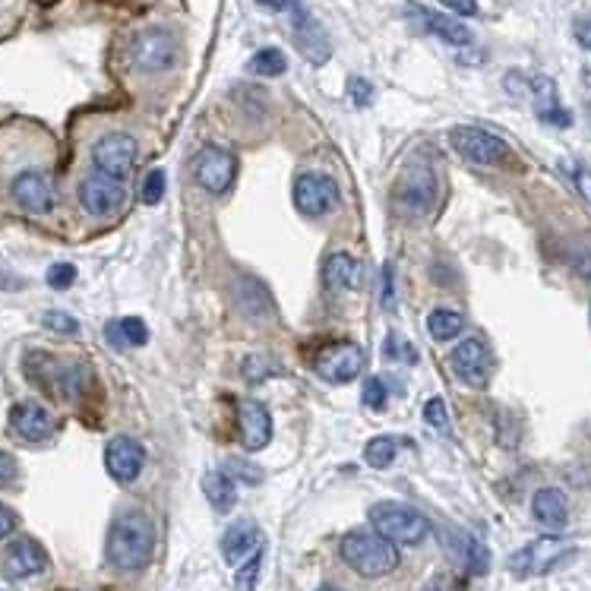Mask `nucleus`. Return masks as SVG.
<instances>
[{"instance_id":"nucleus-19","label":"nucleus","mask_w":591,"mask_h":591,"mask_svg":"<svg viewBox=\"0 0 591 591\" xmlns=\"http://www.w3.org/2000/svg\"><path fill=\"white\" fill-rule=\"evenodd\" d=\"M238 427L247 452H260L272 440V418L256 399H244L238 405Z\"/></svg>"},{"instance_id":"nucleus-37","label":"nucleus","mask_w":591,"mask_h":591,"mask_svg":"<svg viewBox=\"0 0 591 591\" xmlns=\"http://www.w3.org/2000/svg\"><path fill=\"white\" fill-rule=\"evenodd\" d=\"M364 405L367 408H383L386 405V383L380 377H370L364 386Z\"/></svg>"},{"instance_id":"nucleus-3","label":"nucleus","mask_w":591,"mask_h":591,"mask_svg":"<svg viewBox=\"0 0 591 591\" xmlns=\"http://www.w3.org/2000/svg\"><path fill=\"white\" fill-rule=\"evenodd\" d=\"M370 525L380 538L396 547H418L430 535V522L405 503H373Z\"/></svg>"},{"instance_id":"nucleus-31","label":"nucleus","mask_w":591,"mask_h":591,"mask_svg":"<svg viewBox=\"0 0 591 591\" xmlns=\"http://www.w3.org/2000/svg\"><path fill=\"white\" fill-rule=\"evenodd\" d=\"M165 171L162 168H152L146 177H143V203H149V206H155L165 196Z\"/></svg>"},{"instance_id":"nucleus-12","label":"nucleus","mask_w":591,"mask_h":591,"mask_svg":"<svg viewBox=\"0 0 591 591\" xmlns=\"http://www.w3.org/2000/svg\"><path fill=\"white\" fill-rule=\"evenodd\" d=\"M124 193V181H114V177L95 171L80 184V206L92 219H108L124 206Z\"/></svg>"},{"instance_id":"nucleus-35","label":"nucleus","mask_w":591,"mask_h":591,"mask_svg":"<svg viewBox=\"0 0 591 591\" xmlns=\"http://www.w3.org/2000/svg\"><path fill=\"white\" fill-rule=\"evenodd\" d=\"M73 282H76V269H73L70 263H57V266L48 269V285H51V288L64 291V288H70Z\"/></svg>"},{"instance_id":"nucleus-18","label":"nucleus","mask_w":591,"mask_h":591,"mask_svg":"<svg viewBox=\"0 0 591 591\" xmlns=\"http://www.w3.org/2000/svg\"><path fill=\"white\" fill-rule=\"evenodd\" d=\"M10 427H13L23 440H29V443H42V440L51 437L57 424H54L51 411H48L45 405H38V402H19V405H13V411H10Z\"/></svg>"},{"instance_id":"nucleus-33","label":"nucleus","mask_w":591,"mask_h":591,"mask_svg":"<svg viewBox=\"0 0 591 591\" xmlns=\"http://www.w3.org/2000/svg\"><path fill=\"white\" fill-rule=\"evenodd\" d=\"M260 563H263V554H260V550H256L253 557H247V563L241 566V573H238V591H253L256 573H260Z\"/></svg>"},{"instance_id":"nucleus-40","label":"nucleus","mask_w":591,"mask_h":591,"mask_svg":"<svg viewBox=\"0 0 591 591\" xmlns=\"http://www.w3.org/2000/svg\"><path fill=\"white\" fill-rule=\"evenodd\" d=\"M443 7L456 16H478V0H443Z\"/></svg>"},{"instance_id":"nucleus-30","label":"nucleus","mask_w":591,"mask_h":591,"mask_svg":"<svg viewBox=\"0 0 591 591\" xmlns=\"http://www.w3.org/2000/svg\"><path fill=\"white\" fill-rule=\"evenodd\" d=\"M396 452H399V440L396 437H373L367 446H364V462L370 468H389L392 459H396Z\"/></svg>"},{"instance_id":"nucleus-32","label":"nucleus","mask_w":591,"mask_h":591,"mask_svg":"<svg viewBox=\"0 0 591 591\" xmlns=\"http://www.w3.org/2000/svg\"><path fill=\"white\" fill-rule=\"evenodd\" d=\"M566 171H569V177H573L576 190L582 193V200L591 206V168L582 162H573V165H566Z\"/></svg>"},{"instance_id":"nucleus-13","label":"nucleus","mask_w":591,"mask_h":591,"mask_svg":"<svg viewBox=\"0 0 591 591\" xmlns=\"http://www.w3.org/2000/svg\"><path fill=\"white\" fill-rule=\"evenodd\" d=\"M317 373L329 383H351L364 370V351L354 342H336L317 354Z\"/></svg>"},{"instance_id":"nucleus-29","label":"nucleus","mask_w":591,"mask_h":591,"mask_svg":"<svg viewBox=\"0 0 591 591\" xmlns=\"http://www.w3.org/2000/svg\"><path fill=\"white\" fill-rule=\"evenodd\" d=\"M247 70L253 76H282L288 70V61H285V54L279 48H263V51H256L250 57Z\"/></svg>"},{"instance_id":"nucleus-36","label":"nucleus","mask_w":591,"mask_h":591,"mask_svg":"<svg viewBox=\"0 0 591 591\" xmlns=\"http://www.w3.org/2000/svg\"><path fill=\"white\" fill-rule=\"evenodd\" d=\"M424 418L430 421V427L446 430V427H449V411H446V402H443V399H430V402L424 405Z\"/></svg>"},{"instance_id":"nucleus-28","label":"nucleus","mask_w":591,"mask_h":591,"mask_svg":"<svg viewBox=\"0 0 591 591\" xmlns=\"http://www.w3.org/2000/svg\"><path fill=\"white\" fill-rule=\"evenodd\" d=\"M465 329V320H462V313L456 310H446V307H437L427 317V332L437 342H449V339H456L459 332Z\"/></svg>"},{"instance_id":"nucleus-45","label":"nucleus","mask_w":591,"mask_h":591,"mask_svg":"<svg viewBox=\"0 0 591 591\" xmlns=\"http://www.w3.org/2000/svg\"><path fill=\"white\" fill-rule=\"evenodd\" d=\"M256 4L266 7V10H272V13H279V10L291 7V0H256Z\"/></svg>"},{"instance_id":"nucleus-39","label":"nucleus","mask_w":591,"mask_h":591,"mask_svg":"<svg viewBox=\"0 0 591 591\" xmlns=\"http://www.w3.org/2000/svg\"><path fill=\"white\" fill-rule=\"evenodd\" d=\"M13 478H16V462H13L10 452L0 449V490H4Z\"/></svg>"},{"instance_id":"nucleus-11","label":"nucleus","mask_w":591,"mask_h":591,"mask_svg":"<svg viewBox=\"0 0 591 591\" xmlns=\"http://www.w3.org/2000/svg\"><path fill=\"white\" fill-rule=\"evenodd\" d=\"M449 367L465 386H484L490 380V370H494V358H490V351L481 339L471 336L452 348Z\"/></svg>"},{"instance_id":"nucleus-25","label":"nucleus","mask_w":591,"mask_h":591,"mask_svg":"<svg viewBox=\"0 0 591 591\" xmlns=\"http://www.w3.org/2000/svg\"><path fill=\"white\" fill-rule=\"evenodd\" d=\"M531 98H535V108H538V117L544 124H557V127H569L573 124V117H569V111L560 105L557 98V86L547 80V76H538V80H531Z\"/></svg>"},{"instance_id":"nucleus-21","label":"nucleus","mask_w":591,"mask_h":591,"mask_svg":"<svg viewBox=\"0 0 591 591\" xmlns=\"http://www.w3.org/2000/svg\"><path fill=\"white\" fill-rule=\"evenodd\" d=\"M531 516L538 519L547 531H563L569 522V503L566 494L557 487H541L535 497H531Z\"/></svg>"},{"instance_id":"nucleus-46","label":"nucleus","mask_w":591,"mask_h":591,"mask_svg":"<svg viewBox=\"0 0 591 591\" xmlns=\"http://www.w3.org/2000/svg\"><path fill=\"white\" fill-rule=\"evenodd\" d=\"M320 591H339V588H332V585H323Z\"/></svg>"},{"instance_id":"nucleus-2","label":"nucleus","mask_w":591,"mask_h":591,"mask_svg":"<svg viewBox=\"0 0 591 591\" xmlns=\"http://www.w3.org/2000/svg\"><path fill=\"white\" fill-rule=\"evenodd\" d=\"M342 560L364 579H380L389 576L399 566V550L380 538L377 531H348L339 547Z\"/></svg>"},{"instance_id":"nucleus-17","label":"nucleus","mask_w":591,"mask_h":591,"mask_svg":"<svg viewBox=\"0 0 591 591\" xmlns=\"http://www.w3.org/2000/svg\"><path fill=\"white\" fill-rule=\"evenodd\" d=\"M13 200L32 215H45L54 209V187L42 171H23L10 187Z\"/></svg>"},{"instance_id":"nucleus-20","label":"nucleus","mask_w":591,"mask_h":591,"mask_svg":"<svg viewBox=\"0 0 591 591\" xmlns=\"http://www.w3.org/2000/svg\"><path fill=\"white\" fill-rule=\"evenodd\" d=\"M411 13H415L418 23H421L430 35H437L440 42L456 45V48L471 45V29H468L465 23H459L456 16H446V13H437V10H430V7H418V4H411Z\"/></svg>"},{"instance_id":"nucleus-4","label":"nucleus","mask_w":591,"mask_h":591,"mask_svg":"<svg viewBox=\"0 0 591 591\" xmlns=\"http://www.w3.org/2000/svg\"><path fill=\"white\" fill-rule=\"evenodd\" d=\"M392 200H396V209L408 215V219L427 215L433 200H437V174H433V168L427 162L408 165L396 187H392Z\"/></svg>"},{"instance_id":"nucleus-14","label":"nucleus","mask_w":591,"mask_h":591,"mask_svg":"<svg viewBox=\"0 0 591 591\" xmlns=\"http://www.w3.org/2000/svg\"><path fill=\"white\" fill-rule=\"evenodd\" d=\"M291 32H294V45H298V51L307 57L310 64L320 67V64L329 61L332 45H329L323 26L301 4H294V0H291Z\"/></svg>"},{"instance_id":"nucleus-22","label":"nucleus","mask_w":591,"mask_h":591,"mask_svg":"<svg viewBox=\"0 0 591 591\" xmlns=\"http://www.w3.org/2000/svg\"><path fill=\"white\" fill-rule=\"evenodd\" d=\"M45 566H48L45 550L38 547L32 538L16 541V544L7 550V557H4V569H7L10 579H29V576H38Z\"/></svg>"},{"instance_id":"nucleus-43","label":"nucleus","mask_w":591,"mask_h":591,"mask_svg":"<svg viewBox=\"0 0 591 591\" xmlns=\"http://www.w3.org/2000/svg\"><path fill=\"white\" fill-rule=\"evenodd\" d=\"M16 528V516H13V509L7 506H0V541H4L10 531Z\"/></svg>"},{"instance_id":"nucleus-26","label":"nucleus","mask_w":591,"mask_h":591,"mask_svg":"<svg viewBox=\"0 0 591 591\" xmlns=\"http://www.w3.org/2000/svg\"><path fill=\"white\" fill-rule=\"evenodd\" d=\"M105 339L114 348H136L149 339V329L140 317H124V320H111L105 326Z\"/></svg>"},{"instance_id":"nucleus-16","label":"nucleus","mask_w":591,"mask_h":591,"mask_svg":"<svg viewBox=\"0 0 591 591\" xmlns=\"http://www.w3.org/2000/svg\"><path fill=\"white\" fill-rule=\"evenodd\" d=\"M440 541L449 550V557L456 560L462 569H468L471 576H484L487 573V566H490L487 547L475 535H468V531H462V528H443Z\"/></svg>"},{"instance_id":"nucleus-9","label":"nucleus","mask_w":591,"mask_h":591,"mask_svg":"<svg viewBox=\"0 0 591 591\" xmlns=\"http://www.w3.org/2000/svg\"><path fill=\"white\" fill-rule=\"evenodd\" d=\"M193 174H196V184H200L206 193L219 196L234 184L238 159H234V155L222 146H203L193 159Z\"/></svg>"},{"instance_id":"nucleus-42","label":"nucleus","mask_w":591,"mask_h":591,"mask_svg":"<svg viewBox=\"0 0 591 591\" xmlns=\"http://www.w3.org/2000/svg\"><path fill=\"white\" fill-rule=\"evenodd\" d=\"M573 32H576V42H579L582 48H588V51H591V16H585V19H576Z\"/></svg>"},{"instance_id":"nucleus-44","label":"nucleus","mask_w":591,"mask_h":591,"mask_svg":"<svg viewBox=\"0 0 591 591\" xmlns=\"http://www.w3.org/2000/svg\"><path fill=\"white\" fill-rule=\"evenodd\" d=\"M19 285H23V282L13 279L7 269H0V291H10V288H19Z\"/></svg>"},{"instance_id":"nucleus-8","label":"nucleus","mask_w":591,"mask_h":591,"mask_svg":"<svg viewBox=\"0 0 591 591\" xmlns=\"http://www.w3.org/2000/svg\"><path fill=\"white\" fill-rule=\"evenodd\" d=\"M569 554H573V544H566L560 538H538L525 544L522 550L509 557V569L516 576H544L550 573L554 566H560Z\"/></svg>"},{"instance_id":"nucleus-7","label":"nucleus","mask_w":591,"mask_h":591,"mask_svg":"<svg viewBox=\"0 0 591 591\" xmlns=\"http://www.w3.org/2000/svg\"><path fill=\"white\" fill-rule=\"evenodd\" d=\"M294 206L307 219H320V215L332 212L339 206V184L329 174L320 171H304L294 181Z\"/></svg>"},{"instance_id":"nucleus-5","label":"nucleus","mask_w":591,"mask_h":591,"mask_svg":"<svg viewBox=\"0 0 591 591\" xmlns=\"http://www.w3.org/2000/svg\"><path fill=\"white\" fill-rule=\"evenodd\" d=\"M449 143L471 165H500L509 159V146L500 140V136H494L490 130H481V127H452Z\"/></svg>"},{"instance_id":"nucleus-6","label":"nucleus","mask_w":591,"mask_h":591,"mask_svg":"<svg viewBox=\"0 0 591 591\" xmlns=\"http://www.w3.org/2000/svg\"><path fill=\"white\" fill-rule=\"evenodd\" d=\"M130 61L143 73H162L177 61V38L168 29H143L130 42Z\"/></svg>"},{"instance_id":"nucleus-41","label":"nucleus","mask_w":591,"mask_h":591,"mask_svg":"<svg viewBox=\"0 0 591 591\" xmlns=\"http://www.w3.org/2000/svg\"><path fill=\"white\" fill-rule=\"evenodd\" d=\"M424 591H465L459 579H452V576H437L433 582H427Z\"/></svg>"},{"instance_id":"nucleus-1","label":"nucleus","mask_w":591,"mask_h":591,"mask_svg":"<svg viewBox=\"0 0 591 591\" xmlns=\"http://www.w3.org/2000/svg\"><path fill=\"white\" fill-rule=\"evenodd\" d=\"M152 547H155V528L143 512H124V516L111 525L108 560L111 566L124 569V573L143 569L152 557Z\"/></svg>"},{"instance_id":"nucleus-34","label":"nucleus","mask_w":591,"mask_h":591,"mask_svg":"<svg viewBox=\"0 0 591 591\" xmlns=\"http://www.w3.org/2000/svg\"><path fill=\"white\" fill-rule=\"evenodd\" d=\"M45 326L54 332H64V336H76V332H80V323H76L70 313H61V310H51L45 317Z\"/></svg>"},{"instance_id":"nucleus-24","label":"nucleus","mask_w":591,"mask_h":591,"mask_svg":"<svg viewBox=\"0 0 591 591\" xmlns=\"http://www.w3.org/2000/svg\"><path fill=\"white\" fill-rule=\"evenodd\" d=\"M260 550V528H256L250 519L234 522L225 538H222V557L228 563H244L247 557H253Z\"/></svg>"},{"instance_id":"nucleus-27","label":"nucleus","mask_w":591,"mask_h":591,"mask_svg":"<svg viewBox=\"0 0 591 591\" xmlns=\"http://www.w3.org/2000/svg\"><path fill=\"white\" fill-rule=\"evenodd\" d=\"M203 494L219 512H228L234 503H238V487H234L228 471H209V475L203 478Z\"/></svg>"},{"instance_id":"nucleus-23","label":"nucleus","mask_w":591,"mask_h":591,"mask_svg":"<svg viewBox=\"0 0 591 591\" xmlns=\"http://www.w3.org/2000/svg\"><path fill=\"white\" fill-rule=\"evenodd\" d=\"M323 285L332 294H342L361 285V263L354 260L351 253L339 250V253H329L326 263H323Z\"/></svg>"},{"instance_id":"nucleus-38","label":"nucleus","mask_w":591,"mask_h":591,"mask_svg":"<svg viewBox=\"0 0 591 591\" xmlns=\"http://www.w3.org/2000/svg\"><path fill=\"white\" fill-rule=\"evenodd\" d=\"M348 95H351L354 105L364 108V105H370V98H373V86L367 80H361V76H354V80L348 83Z\"/></svg>"},{"instance_id":"nucleus-10","label":"nucleus","mask_w":591,"mask_h":591,"mask_svg":"<svg viewBox=\"0 0 591 591\" xmlns=\"http://www.w3.org/2000/svg\"><path fill=\"white\" fill-rule=\"evenodd\" d=\"M92 162H95L98 174H108V177H114V181H124L136 162V140L127 133H108L95 143Z\"/></svg>"},{"instance_id":"nucleus-15","label":"nucleus","mask_w":591,"mask_h":591,"mask_svg":"<svg viewBox=\"0 0 591 591\" xmlns=\"http://www.w3.org/2000/svg\"><path fill=\"white\" fill-rule=\"evenodd\" d=\"M143 462H146V452L133 437H114L105 446V468L117 484H133L140 478Z\"/></svg>"}]
</instances>
